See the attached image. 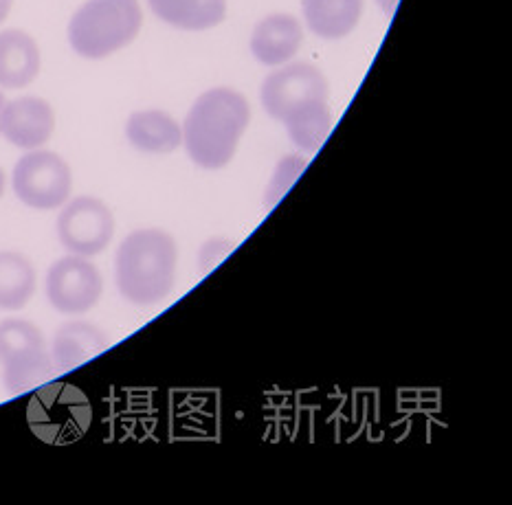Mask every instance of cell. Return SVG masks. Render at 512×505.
<instances>
[{
    "mask_svg": "<svg viewBox=\"0 0 512 505\" xmlns=\"http://www.w3.org/2000/svg\"><path fill=\"white\" fill-rule=\"evenodd\" d=\"M115 235V216L106 202L93 196L66 200L58 218V238L71 255L93 257L106 251Z\"/></svg>",
    "mask_w": 512,
    "mask_h": 505,
    "instance_id": "cell-7",
    "label": "cell"
},
{
    "mask_svg": "<svg viewBox=\"0 0 512 505\" xmlns=\"http://www.w3.org/2000/svg\"><path fill=\"white\" fill-rule=\"evenodd\" d=\"M36 293V268L25 255L0 251V310H20Z\"/></svg>",
    "mask_w": 512,
    "mask_h": 505,
    "instance_id": "cell-16",
    "label": "cell"
},
{
    "mask_svg": "<svg viewBox=\"0 0 512 505\" xmlns=\"http://www.w3.org/2000/svg\"><path fill=\"white\" fill-rule=\"evenodd\" d=\"M365 0H302L306 27L324 40H341L359 27Z\"/></svg>",
    "mask_w": 512,
    "mask_h": 505,
    "instance_id": "cell-14",
    "label": "cell"
},
{
    "mask_svg": "<svg viewBox=\"0 0 512 505\" xmlns=\"http://www.w3.org/2000/svg\"><path fill=\"white\" fill-rule=\"evenodd\" d=\"M251 121L249 101L233 88H211L189 108L183 123L187 156L203 170L229 165Z\"/></svg>",
    "mask_w": 512,
    "mask_h": 505,
    "instance_id": "cell-2",
    "label": "cell"
},
{
    "mask_svg": "<svg viewBox=\"0 0 512 505\" xmlns=\"http://www.w3.org/2000/svg\"><path fill=\"white\" fill-rule=\"evenodd\" d=\"M139 0H86L69 22L71 49L86 60H104L139 36Z\"/></svg>",
    "mask_w": 512,
    "mask_h": 505,
    "instance_id": "cell-4",
    "label": "cell"
},
{
    "mask_svg": "<svg viewBox=\"0 0 512 505\" xmlns=\"http://www.w3.org/2000/svg\"><path fill=\"white\" fill-rule=\"evenodd\" d=\"M266 115L280 121L302 152H317L332 130L330 86L308 62L286 64L266 77L260 91Z\"/></svg>",
    "mask_w": 512,
    "mask_h": 505,
    "instance_id": "cell-1",
    "label": "cell"
},
{
    "mask_svg": "<svg viewBox=\"0 0 512 505\" xmlns=\"http://www.w3.org/2000/svg\"><path fill=\"white\" fill-rule=\"evenodd\" d=\"M126 139L146 154H172L183 145V128L163 110L132 112L126 123Z\"/></svg>",
    "mask_w": 512,
    "mask_h": 505,
    "instance_id": "cell-13",
    "label": "cell"
},
{
    "mask_svg": "<svg viewBox=\"0 0 512 505\" xmlns=\"http://www.w3.org/2000/svg\"><path fill=\"white\" fill-rule=\"evenodd\" d=\"M3 192H5V172L3 167H0V196H3Z\"/></svg>",
    "mask_w": 512,
    "mask_h": 505,
    "instance_id": "cell-19",
    "label": "cell"
},
{
    "mask_svg": "<svg viewBox=\"0 0 512 505\" xmlns=\"http://www.w3.org/2000/svg\"><path fill=\"white\" fill-rule=\"evenodd\" d=\"M40 47L29 33L20 29L0 31V88L29 86L40 73Z\"/></svg>",
    "mask_w": 512,
    "mask_h": 505,
    "instance_id": "cell-11",
    "label": "cell"
},
{
    "mask_svg": "<svg viewBox=\"0 0 512 505\" xmlns=\"http://www.w3.org/2000/svg\"><path fill=\"white\" fill-rule=\"evenodd\" d=\"M178 249L170 233L161 229L132 231L119 244L115 279L121 297L135 306H154L172 293Z\"/></svg>",
    "mask_w": 512,
    "mask_h": 505,
    "instance_id": "cell-3",
    "label": "cell"
},
{
    "mask_svg": "<svg viewBox=\"0 0 512 505\" xmlns=\"http://www.w3.org/2000/svg\"><path fill=\"white\" fill-rule=\"evenodd\" d=\"M378 7H381L387 16H394V11L398 9L400 0H376Z\"/></svg>",
    "mask_w": 512,
    "mask_h": 505,
    "instance_id": "cell-17",
    "label": "cell"
},
{
    "mask_svg": "<svg viewBox=\"0 0 512 505\" xmlns=\"http://www.w3.org/2000/svg\"><path fill=\"white\" fill-rule=\"evenodd\" d=\"M108 336L93 323L71 321L55 332L51 358L55 372H69L108 350Z\"/></svg>",
    "mask_w": 512,
    "mask_h": 505,
    "instance_id": "cell-12",
    "label": "cell"
},
{
    "mask_svg": "<svg viewBox=\"0 0 512 505\" xmlns=\"http://www.w3.org/2000/svg\"><path fill=\"white\" fill-rule=\"evenodd\" d=\"M11 7H14V0H0V25L7 20Z\"/></svg>",
    "mask_w": 512,
    "mask_h": 505,
    "instance_id": "cell-18",
    "label": "cell"
},
{
    "mask_svg": "<svg viewBox=\"0 0 512 505\" xmlns=\"http://www.w3.org/2000/svg\"><path fill=\"white\" fill-rule=\"evenodd\" d=\"M5 104H7V101H5V95L0 93V117H3V108H5Z\"/></svg>",
    "mask_w": 512,
    "mask_h": 505,
    "instance_id": "cell-20",
    "label": "cell"
},
{
    "mask_svg": "<svg viewBox=\"0 0 512 505\" xmlns=\"http://www.w3.org/2000/svg\"><path fill=\"white\" fill-rule=\"evenodd\" d=\"M55 112L47 99L18 97L7 101L0 117V134L20 150H40L53 137Z\"/></svg>",
    "mask_w": 512,
    "mask_h": 505,
    "instance_id": "cell-9",
    "label": "cell"
},
{
    "mask_svg": "<svg viewBox=\"0 0 512 505\" xmlns=\"http://www.w3.org/2000/svg\"><path fill=\"white\" fill-rule=\"evenodd\" d=\"M102 293V273L86 257H62L49 268L47 299L62 314H84L93 310L102 299Z\"/></svg>",
    "mask_w": 512,
    "mask_h": 505,
    "instance_id": "cell-8",
    "label": "cell"
},
{
    "mask_svg": "<svg viewBox=\"0 0 512 505\" xmlns=\"http://www.w3.org/2000/svg\"><path fill=\"white\" fill-rule=\"evenodd\" d=\"M11 187L22 205L38 211H53L69 200L73 174L60 154L29 150L14 167Z\"/></svg>",
    "mask_w": 512,
    "mask_h": 505,
    "instance_id": "cell-6",
    "label": "cell"
},
{
    "mask_svg": "<svg viewBox=\"0 0 512 505\" xmlns=\"http://www.w3.org/2000/svg\"><path fill=\"white\" fill-rule=\"evenodd\" d=\"M0 365L9 394H27L55 376L47 341L36 323L27 319L0 321Z\"/></svg>",
    "mask_w": 512,
    "mask_h": 505,
    "instance_id": "cell-5",
    "label": "cell"
},
{
    "mask_svg": "<svg viewBox=\"0 0 512 505\" xmlns=\"http://www.w3.org/2000/svg\"><path fill=\"white\" fill-rule=\"evenodd\" d=\"M152 14L183 31H207L227 16V0H148Z\"/></svg>",
    "mask_w": 512,
    "mask_h": 505,
    "instance_id": "cell-15",
    "label": "cell"
},
{
    "mask_svg": "<svg viewBox=\"0 0 512 505\" xmlns=\"http://www.w3.org/2000/svg\"><path fill=\"white\" fill-rule=\"evenodd\" d=\"M304 27L291 14H271L255 25L251 53L264 66H284L302 49Z\"/></svg>",
    "mask_w": 512,
    "mask_h": 505,
    "instance_id": "cell-10",
    "label": "cell"
}]
</instances>
